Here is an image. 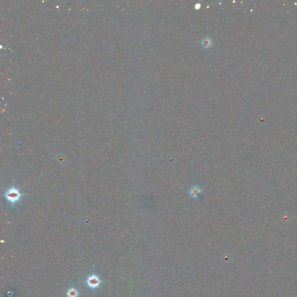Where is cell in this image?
<instances>
[{"label": "cell", "mask_w": 297, "mask_h": 297, "mask_svg": "<svg viewBox=\"0 0 297 297\" xmlns=\"http://www.w3.org/2000/svg\"><path fill=\"white\" fill-rule=\"evenodd\" d=\"M7 202L12 206H15L16 204L20 202L22 197L26 194H22L18 188L13 185L11 188L8 189L3 195Z\"/></svg>", "instance_id": "cell-1"}, {"label": "cell", "mask_w": 297, "mask_h": 297, "mask_svg": "<svg viewBox=\"0 0 297 297\" xmlns=\"http://www.w3.org/2000/svg\"><path fill=\"white\" fill-rule=\"evenodd\" d=\"M100 283L101 282L99 277H98L96 275H95L90 276L87 280V285L91 289H95L99 287L100 284Z\"/></svg>", "instance_id": "cell-2"}, {"label": "cell", "mask_w": 297, "mask_h": 297, "mask_svg": "<svg viewBox=\"0 0 297 297\" xmlns=\"http://www.w3.org/2000/svg\"><path fill=\"white\" fill-rule=\"evenodd\" d=\"M202 193V189L197 186H194L189 191V193L190 194V196L193 199H197L199 195Z\"/></svg>", "instance_id": "cell-3"}, {"label": "cell", "mask_w": 297, "mask_h": 297, "mask_svg": "<svg viewBox=\"0 0 297 297\" xmlns=\"http://www.w3.org/2000/svg\"><path fill=\"white\" fill-rule=\"evenodd\" d=\"M212 40L210 37H204L201 41V44L204 48H209L212 46Z\"/></svg>", "instance_id": "cell-4"}, {"label": "cell", "mask_w": 297, "mask_h": 297, "mask_svg": "<svg viewBox=\"0 0 297 297\" xmlns=\"http://www.w3.org/2000/svg\"><path fill=\"white\" fill-rule=\"evenodd\" d=\"M67 296L68 297H77L78 296V292L74 288H71L67 291Z\"/></svg>", "instance_id": "cell-5"}, {"label": "cell", "mask_w": 297, "mask_h": 297, "mask_svg": "<svg viewBox=\"0 0 297 297\" xmlns=\"http://www.w3.org/2000/svg\"><path fill=\"white\" fill-rule=\"evenodd\" d=\"M200 7H201L200 4H196V8L199 9Z\"/></svg>", "instance_id": "cell-6"}]
</instances>
